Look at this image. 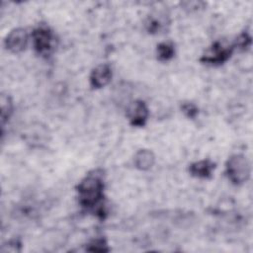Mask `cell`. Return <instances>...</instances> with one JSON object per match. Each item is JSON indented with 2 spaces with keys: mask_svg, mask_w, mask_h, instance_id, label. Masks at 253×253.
<instances>
[{
  "mask_svg": "<svg viewBox=\"0 0 253 253\" xmlns=\"http://www.w3.org/2000/svg\"><path fill=\"white\" fill-rule=\"evenodd\" d=\"M86 250L91 252H108L110 248L105 238H95L87 244Z\"/></svg>",
  "mask_w": 253,
  "mask_h": 253,
  "instance_id": "cell-12",
  "label": "cell"
},
{
  "mask_svg": "<svg viewBox=\"0 0 253 253\" xmlns=\"http://www.w3.org/2000/svg\"><path fill=\"white\" fill-rule=\"evenodd\" d=\"M126 116L131 126L140 127L146 124L149 116V110L144 101L136 100L128 106Z\"/></svg>",
  "mask_w": 253,
  "mask_h": 253,
  "instance_id": "cell-5",
  "label": "cell"
},
{
  "mask_svg": "<svg viewBox=\"0 0 253 253\" xmlns=\"http://www.w3.org/2000/svg\"><path fill=\"white\" fill-rule=\"evenodd\" d=\"M225 172L229 181L234 185H241L247 182L251 174L250 162L242 154L230 156L226 162Z\"/></svg>",
  "mask_w": 253,
  "mask_h": 253,
  "instance_id": "cell-2",
  "label": "cell"
},
{
  "mask_svg": "<svg viewBox=\"0 0 253 253\" xmlns=\"http://www.w3.org/2000/svg\"><path fill=\"white\" fill-rule=\"evenodd\" d=\"M215 169V164L209 160L204 159L194 162L189 167V172L192 176L200 179H209L212 176V172Z\"/></svg>",
  "mask_w": 253,
  "mask_h": 253,
  "instance_id": "cell-8",
  "label": "cell"
},
{
  "mask_svg": "<svg viewBox=\"0 0 253 253\" xmlns=\"http://www.w3.org/2000/svg\"><path fill=\"white\" fill-rule=\"evenodd\" d=\"M79 204L85 209L101 206L104 197V179L101 170L87 174L77 186Z\"/></svg>",
  "mask_w": 253,
  "mask_h": 253,
  "instance_id": "cell-1",
  "label": "cell"
},
{
  "mask_svg": "<svg viewBox=\"0 0 253 253\" xmlns=\"http://www.w3.org/2000/svg\"><path fill=\"white\" fill-rule=\"evenodd\" d=\"M234 46L233 44L225 43L223 42H213L202 55L201 61L206 64L211 65H217L222 64L225 61H227L232 52H233Z\"/></svg>",
  "mask_w": 253,
  "mask_h": 253,
  "instance_id": "cell-3",
  "label": "cell"
},
{
  "mask_svg": "<svg viewBox=\"0 0 253 253\" xmlns=\"http://www.w3.org/2000/svg\"><path fill=\"white\" fill-rule=\"evenodd\" d=\"M133 163L139 170H149L155 163V155L149 149H139L134 154Z\"/></svg>",
  "mask_w": 253,
  "mask_h": 253,
  "instance_id": "cell-9",
  "label": "cell"
},
{
  "mask_svg": "<svg viewBox=\"0 0 253 253\" xmlns=\"http://www.w3.org/2000/svg\"><path fill=\"white\" fill-rule=\"evenodd\" d=\"M112 78V68L109 64L102 63L97 65L90 74V85L99 89L106 86Z\"/></svg>",
  "mask_w": 253,
  "mask_h": 253,
  "instance_id": "cell-7",
  "label": "cell"
},
{
  "mask_svg": "<svg viewBox=\"0 0 253 253\" xmlns=\"http://www.w3.org/2000/svg\"><path fill=\"white\" fill-rule=\"evenodd\" d=\"M156 52H157V57H158L159 60H161V61L170 60L175 54L174 44L172 42H160L157 45Z\"/></svg>",
  "mask_w": 253,
  "mask_h": 253,
  "instance_id": "cell-10",
  "label": "cell"
},
{
  "mask_svg": "<svg viewBox=\"0 0 253 253\" xmlns=\"http://www.w3.org/2000/svg\"><path fill=\"white\" fill-rule=\"evenodd\" d=\"M33 45L41 55H47L52 50L53 33L46 25H40L32 33Z\"/></svg>",
  "mask_w": 253,
  "mask_h": 253,
  "instance_id": "cell-4",
  "label": "cell"
},
{
  "mask_svg": "<svg viewBox=\"0 0 253 253\" xmlns=\"http://www.w3.org/2000/svg\"><path fill=\"white\" fill-rule=\"evenodd\" d=\"M251 44V37L248 33H241L235 40V42L233 43L234 48L237 47L239 49H245L249 47Z\"/></svg>",
  "mask_w": 253,
  "mask_h": 253,
  "instance_id": "cell-13",
  "label": "cell"
},
{
  "mask_svg": "<svg viewBox=\"0 0 253 253\" xmlns=\"http://www.w3.org/2000/svg\"><path fill=\"white\" fill-rule=\"evenodd\" d=\"M29 36L25 29L17 28L12 30L7 37L5 38L4 43L6 48L13 52V53H19L23 51L28 43Z\"/></svg>",
  "mask_w": 253,
  "mask_h": 253,
  "instance_id": "cell-6",
  "label": "cell"
},
{
  "mask_svg": "<svg viewBox=\"0 0 253 253\" xmlns=\"http://www.w3.org/2000/svg\"><path fill=\"white\" fill-rule=\"evenodd\" d=\"M182 112L185 114L186 117L189 119H195L199 113L198 107L193 103H184L181 106Z\"/></svg>",
  "mask_w": 253,
  "mask_h": 253,
  "instance_id": "cell-14",
  "label": "cell"
},
{
  "mask_svg": "<svg viewBox=\"0 0 253 253\" xmlns=\"http://www.w3.org/2000/svg\"><path fill=\"white\" fill-rule=\"evenodd\" d=\"M0 105H1V122L4 125L13 113V102L9 95L2 94L0 98Z\"/></svg>",
  "mask_w": 253,
  "mask_h": 253,
  "instance_id": "cell-11",
  "label": "cell"
}]
</instances>
